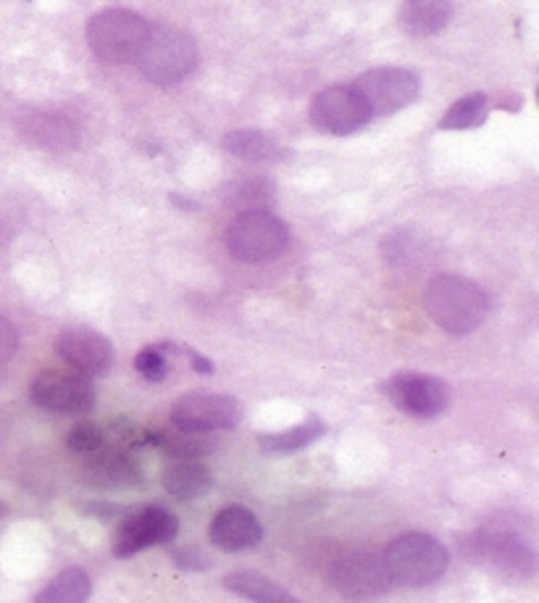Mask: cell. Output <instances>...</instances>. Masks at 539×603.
I'll return each mask as SVG.
<instances>
[{"label": "cell", "mask_w": 539, "mask_h": 603, "mask_svg": "<svg viewBox=\"0 0 539 603\" xmlns=\"http://www.w3.org/2000/svg\"><path fill=\"white\" fill-rule=\"evenodd\" d=\"M424 306L429 320L447 335H469L487 320L490 301L484 290L456 275L434 277L429 282Z\"/></svg>", "instance_id": "obj_1"}, {"label": "cell", "mask_w": 539, "mask_h": 603, "mask_svg": "<svg viewBox=\"0 0 539 603\" xmlns=\"http://www.w3.org/2000/svg\"><path fill=\"white\" fill-rule=\"evenodd\" d=\"M134 63L140 74L153 84L181 82L198 67V45L187 32L155 24V27H148Z\"/></svg>", "instance_id": "obj_2"}, {"label": "cell", "mask_w": 539, "mask_h": 603, "mask_svg": "<svg viewBox=\"0 0 539 603\" xmlns=\"http://www.w3.org/2000/svg\"><path fill=\"white\" fill-rule=\"evenodd\" d=\"M382 559H385L392 582L408 588H424L445 575L450 556H447L440 541L413 533L392 541V546L385 550Z\"/></svg>", "instance_id": "obj_3"}, {"label": "cell", "mask_w": 539, "mask_h": 603, "mask_svg": "<svg viewBox=\"0 0 539 603\" xmlns=\"http://www.w3.org/2000/svg\"><path fill=\"white\" fill-rule=\"evenodd\" d=\"M290 245V230L266 209L243 211L226 230V248L239 262L261 264L282 256Z\"/></svg>", "instance_id": "obj_4"}, {"label": "cell", "mask_w": 539, "mask_h": 603, "mask_svg": "<svg viewBox=\"0 0 539 603\" xmlns=\"http://www.w3.org/2000/svg\"><path fill=\"white\" fill-rule=\"evenodd\" d=\"M148 27L140 14L127 9H106L87 22L90 50L106 63H129L138 56Z\"/></svg>", "instance_id": "obj_5"}, {"label": "cell", "mask_w": 539, "mask_h": 603, "mask_svg": "<svg viewBox=\"0 0 539 603\" xmlns=\"http://www.w3.org/2000/svg\"><path fill=\"white\" fill-rule=\"evenodd\" d=\"M460 554L469 564L490 569L505 577H531L535 575V554L518 543L516 537L500 533H469L458 541Z\"/></svg>", "instance_id": "obj_6"}, {"label": "cell", "mask_w": 539, "mask_h": 603, "mask_svg": "<svg viewBox=\"0 0 539 603\" xmlns=\"http://www.w3.org/2000/svg\"><path fill=\"white\" fill-rule=\"evenodd\" d=\"M355 90L363 101H366L372 116H389L398 114L400 108L411 106L419 98L421 82L413 71L398 67H382L372 69L355 82Z\"/></svg>", "instance_id": "obj_7"}, {"label": "cell", "mask_w": 539, "mask_h": 603, "mask_svg": "<svg viewBox=\"0 0 539 603\" xmlns=\"http://www.w3.org/2000/svg\"><path fill=\"white\" fill-rule=\"evenodd\" d=\"M32 401L54 414H84L95 406V387L87 374L48 369L32 382Z\"/></svg>", "instance_id": "obj_8"}, {"label": "cell", "mask_w": 539, "mask_h": 603, "mask_svg": "<svg viewBox=\"0 0 539 603\" xmlns=\"http://www.w3.org/2000/svg\"><path fill=\"white\" fill-rule=\"evenodd\" d=\"M329 582L350 601H368L385 595L392 588L385 559L374 554H348L329 569Z\"/></svg>", "instance_id": "obj_9"}, {"label": "cell", "mask_w": 539, "mask_h": 603, "mask_svg": "<svg viewBox=\"0 0 539 603\" xmlns=\"http://www.w3.org/2000/svg\"><path fill=\"white\" fill-rule=\"evenodd\" d=\"M372 112H368L366 101L361 98L355 88H327L316 95L314 106H310V121L316 129L337 138H348V135L359 132L361 127L368 125Z\"/></svg>", "instance_id": "obj_10"}, {"label": "cell", "mask_w": 539, "mask_h": 603, "mask_svg": "<svg viewBox=\"0 0 539 603\" xmlns=\"http://www.w3.org/2000/svg\"><path fill=\"white\" fill-rule=\"evenodd\" d=\"M385 393L402 414L415 419L437 417L450 404V387H447V382L432 378V374H395L385 385Z\"/></svg>", "instance_id": "obj_11"}, {"label": "cell", "mask_w": 539, "mask_h": 603, "mask_svg": "<svg viewBox=\"0 0 539 603\" xmlns=\"http://www.w3.org/2000/svg\"><path fill=\"white\" fill-rule=\"evenodd\" d=\"M179 522L177 517L168 514L161 506H148V509L138 511V514L127 517L125 524L116 530L114 537V556L119 559H129V556L140 554V550L161 546L177 537Z\"/></svg>", "instance_id": "obj_12"}, {"label": "cell", "mask_w": 539, "mask_h": 603, "mask_svg": "<svg viewBox=\"0 0 539 603\" xmlns=\"http://www.w3.org/2000/svg\"><path fill=\"white\" fill-rule=\"evenodd\" d=\"M239 404L230 395L213 393H190L179 398L172 408V421L185 430L216 432L232 430L239 421Z\"/></svg>", "instance_id": "obj_13"}, {"label": "cell", "mask_w": 539, "mask_h": 603, "mask_svg": "<svg viewBox=\"0 0 539 603\" xmlns=\"http://www.w3.org/2000/svg\"><path fill=\"white\" fill-rule=\"evenodd\" d=\"M58 353L74 372L87 374H103L114 361V346L108 337L90 327H71L58 337Z\"/></svg>", "instance_id": "obj_14"}, {"label": "cell", "mask_w": 539, "mask_h": 603, "mask_svg": "<svg viewBox=\"0 0 539 603\" xmlns=\"http://www.w3.org/2000/svg\"><path fill=\"white\" fill-rule=\"evenodd\" d=\"M82 475L97 488H134L142 483L140 464L129 456L127 449L101 445V449L84 453Z\"/></svg>", "instance_id": "obj_15"}, {"label": "cell", "mask_w": 539, "mask_h": 603, "mask_svg": "<svg viewBox=\"0 0 539 603\" xmlns=\"http://www.w3.org/2000/svg\"><path fill=\"white\" fill-rule=\"evenodd\" d=\"M261 522L243 506H230V509L219 511L216 520L211 522V541L224 550L253 548L261 543Z\"/></svg>", "instance_id": "obj_16"}, {"label": "cell", "mask_w": 539, "mask_h": 603, "mask_svg": "<svg viewBox=\"0 0 539 603\" xmlns=\"http://www.w3.org/2000/svg\"><path fill=\"white\" fill-rule=\"evenodd\" d=\"M19 129L32 146L45 148V151H69L80 140L74 121L50 112H32L30 116H24Z\"/></svg>", "instance_id": "obj_17"}, {"label": "cell", "mask_w": 539, "mask_h": 603, "mask_svg": "<svg viewBox=\"0 0 539 603\" xmlns=\"http://www.w3.org/2000/svg\"><path fill=\"white\" fill-rule=\"evenodd\" d=\"M450 0H406L400 9V24L411 37H432L450 22Z\"/></svg>", "instance_id": "obj_18"}, {"label": "cell", "mask_w": 539, "mask_h": 603, "mask_svg": "<svg viewBox=\"0 0 539 603\" xmlns=\"http://www.w3.org/2000/svg\"><path fill=\"white\" fill-rule=\"evenodd\" d=\"M164 488L179 501H190V498L203 496L211 488L213 475L211 469L198 459H174L172 466H166L164 477H161Z\"/></svg>", "instance_id": "obj_19"}, {"label": "cell", "mask_w": 539, "mask_h": 603, "mask_svg": "<svg viewBox=\"0 0 539 603\" xmlns=\"http://www.w3.org/2000/svg\"><path fill=\"white\" fill-rule=\"evenodd\" d=\"M145 443H153L155 449L168 453L172 459H200L208 456L216 449V440L208 432L198 430H185V427L174 425V430H161V432H145L142 436Z\"/></svg>", "instance_id": "obj_20"}, {"label": "cell", "mask_w": 539, "mask_h": 603, "mask_svg": "<svg viewBox=\"0 0 539 603\" xmlns=\"http://www.w3.org/2000/svg\"><path fill=\"white\" fill-rule=\"evenodd\" d=\"M222 148L226 153L245 161H277L284 155L277 140H271L263 132H256V129H235V132L224 135Z\"/></svg>", "instance_id": "obj_21"}, {"label": "cell", "mask_w": 539, "mask_h": 603, "mask_svg": "<svg viewBox=\"0 0 539 603\" xmlns=\"http://www.w3.org/2000/svg\"><path fill=\"white\" fill-rule=\"evenodd\" d=\"M327 432V425H324L321 417H308L303 421V425H295L290 427V430H282V432H274V436H261V449L266 453H274V456H279V453H292V451H301L305 449V445L316 443L318 438Z\"/></svg>", "instance_id": "obj_22"}, {"label": "cell", "mask_w": 539, "mask_h": 603, "mask_svg": "<svg viewBox=\"0 0 539 603\" xmlns=\"http://www.w3.org/2000/svg\"><path fill=\"white\" fill-rule=\"evenodd\" d=\"M224 588L239 595V599L248 601H261V603H284L295 601L284 588H279L277 582L266 580V577L256 572H232L224 577Z\"/></svg>", "instance_id": "obj_23"}, {"label": "cell", "mask_w": 539, "mask_h": 603, "mask_svg": "<svg viewBox=\"0 0 539 603\" xmlns=\"http://www.w3.org/2000/svg\"><path fill=\"white\" fill-rule=\"evenodd\" d=\"M90 577L84 569H63L56 580H50V585L37 593V603H82L90 599Z\"/></svg>", "instance_id": "obj_24"}, {"label": "cell", "mask_w": 539, "mask_h": 603, "mask_svg": "<svg viewBox=\"0 0 539 603\" xmlns=\"http://www.w3.org/2000/svg\"><path fill=\"white\" fill-rule=\"evenodd\" d=\"M224 198L230 200V206L243 211H258L263 209L266 204H271L274 198V187H271L269 179L263 177H248V179H237L224 190Z\"/></svg>", "instance_id": "obj_25"}, {"label": "cell", "mask_w": 539, "mask_h": 603, "mask_svg": "<svg viewBox=\"0 0 539 603\" xmlns=\"http://www.w3.org/2000/svg\"><path fill=\"white\" fill-rule=\"evenodd\" d=\"M487 114H490V101H487V95L471 93L447 108V114L443 116V121H440V127L443 129H473V127L484 125Z\"/></svg>", "instance_id": "obj_26"}, {"label": "cell", "mask_w": 539, "mask_h": 603, "mask_svg": "<svg viewBox=\"0 0 539 603\" xmlns=\"http://www.w3.org/2000/svg\"><path fill=\"white\" fill-rule=\"evenodd\" d=\"M134 369L145 378L148 382H161L168 374V343L166 346H151L142 348L134 359Z\"/></svg>", "instance_id": "obj_27"}, {"label": "cell", "mask_w": 539, "mask_h": 603, "mask_svg": "<svg viewBox=\"0 0 539 603\" xmlns=\"http://www.w3.org/2000/svg\"><path fill=\"white\" fill-rule=\"evenodd\" d=\"M69 451L77 453V456H84V453L101 449L103 445V430L95 425H80L74 427V430L69 432V440H67Z\"/></svg>", "instance_id": "obj_28"}, {"label": "cell", "mask_w": 539, "mask_h": 603, "mask_svg": "<svg viewBox=\"0 0 539 603\" xmlns=\"http://www.w3.org/2000/svg\"><path fill=\"white\" fill-rule=\"evenodd\" d=\"M413 235L411 232H392V235L385 237L382 243V251H385V258L389 264H406L413 258Z\"/></svg>", "instance_id": "obj_29"}, {"label": "cell", "mask_w": 539, "mask_h": 603, "mask_svg": "<svg viewBox=\"0 0 539 603\" xmlns=\"http://www.w3.org/2000/svg\"><path fill=\"white\" fill-rule=\"evenodd\" d=\"M16 348H19V337H16L14 324L0 316V364L14 359Z\"/></svg>", "instance_id": "obj_30"}, {"label": "cell", "mask_w": 539, "mask_h": 603, "mask_svg": "<svg viewBox=\"0 0 539 603\" xmlns=\"http://www.w3.org/2000/svg\"><path fill=\"white\" fill-rule=\"evenodd\" d=\"M174 559H177L179 567H185V569H206L208 567L206 556L195 554V550H187V548L174 550Z\"/></svg>", "instance_id": "obj_31"}, {"label": "cell", "mask_w": 539, "mask_h": 603, "mask_svg": "<svg viewBox=\"0 0 539 603\" xmlns=\"http://www.w3.org/2000/svg\"><path fill=\"white\" fill-rule=\"evenodd\" d=\"M87 514H93L97 517V520H108V517H116V514H121V506H106V503H93V506H87Z\"/></svg>", "instance_id": "obj_32"}, {"label": "cell", "mask_w": 539, "mask_h": 603, "mask_svg": "<svg viewBox=\"0 0 539 603\" xmlns=\"http://www.w3.org/2000/svg\"><path fill=\"white\" fill-rule=\"evenodd\" d=\"M187 356H190V361H192L195 372H200V374H213V364H211V361L206 359V356L195 353L192 348H187Z\"/></svg>", "instance_id": "obj_33"}, {"label": "cell", "mask_w": 539, "mask_h": 603, "mask_svg": "<svg viewBox=\"0 0 539 603\" xmlns=\"http://www.w3.org/2000/svg\"><path fill=\"white\" fill-rule=\"evenodd\" d=\"M172 200H177V206H179V209H195V206H192V200H187V198H179V196H172Z\"/></svg>", "instance_id": "obj_34"}, {"label": "cell", "mask_w": 539, "mask_h": 603, "mask_svg": "<svg viewBox=\"0 0 539 603\" xmlns=\"http://www.w3.org/2000/svg\"><path fill=\"white\" fill-rule=\"evenodd\" d=\"M5 514H9V509H5V506H3V503H0V522H3V520H5Z\"/></svg>", "instance_id": "obj_35"}]
</instances>
